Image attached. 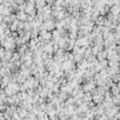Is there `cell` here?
Here are the masks:
<instances>
[{"mask_svg":"<svg viewBox=\"0 0 120 120\" xmlns=\"http://www.w3.org/2000/svg\"><path fill=\"white\" fill-rule=\"evenodd\" d=\"M95 82H94V80L92 79V80H88L87 82H85L82 86H81V90L84 91V92H91L93 88H95Z\"/></svg>","mask_w":120,"mask_h":120,"instance_id":"obj_1","label":"cell"},{"mask_svg":"<svg viewBox=\"0 0 120 120\" xmlns=\"http://www.w3.org/2000/svg\"><path fill=\"white\" fill-rule=\"evenodd\" d=\"M27 13H25L24 11H17V13H15V17H17V19L18 20H20V21H26V19H27Z\"/></svg>","mask_w":120,"mask_h":120,"instance_id":"obj_2","label":"cell"},{"mask_svg":"<svg viewBox=\"0 0 120 120\" xmlns=\"http://www.w3.org/2000/svg\"><path fill=\"white\" fill-rule=\"evenodd\" d=\"M109 13H112L113 15H118L119 14V4H114L112 6H109Z\"/></svg>","mask_w":120,"mask_h":120,"instance_id":"obj_3","label":"cell"}]
</instances>
